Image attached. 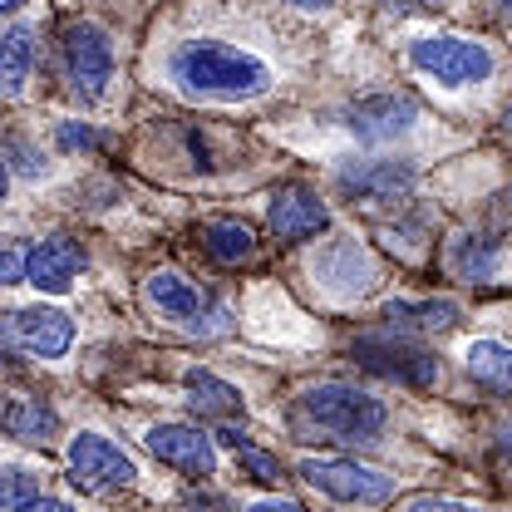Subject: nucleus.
<instances>
[{
  "label": "nucleus",
  "mask_w": 512,
  "mask_h": 512,
  "mask_svg": "<svg viewBox=\"0 0 512 512\" xmlns=\"http://www.w3.org/2000/svg\"><path fill=\"white\" fill-rule=\"evenodd\" d=\"M168 79L178 94L188 99H212V104H247L261 99L276 74L271 64L242 50V45H227V40H183L168 50Z\"/></svg>",
  "instance_id": "nucleus-1"
},
{
  "label": "nucleus",
  "mask_w": 512,
  "mask_h": 512,
  "mask_svg": "<svg viewBox=\"0 0 512 512\" xmlns=\"http://www.w3.org/2000/svg\"><path fill=\"white\" fill-rule=\"evenodd\" d=\"M55 138H60V148H69V153H89V148H104V133L89 124H74V119H64L60 128H55Z\"/></svg>",
  "instance_id": "nucleus-27"
},
{
  "label": "nucleus",
  "mask_w": 512,
  "mask_h": 512,
  "mask_svg": "<svg viewBox=\"0 0 512 512\" xmlns=\"http://www.w3.org/2000/svg\"><path fill=\"white\" fill-rule=\"evenodd\" d=\"M183 389H188V404L202 419H242V389L232 380H222L212 370H188Z\"/></svg>",
  "instance_id": "nucleus-20"
},
{
  "label": "nucleus",
  "mask_w": 512,
  "mask_h": 512,
  "mask_svg": "<svg viewBox=\"0 0 512 512\" xmlns=\"http://www.w3.org/2000/svg\"><path fill=\"white\" fill-rule=\"evenodd\" d=\"M64 458H69V478H74L79 488H89V493L128 488V483L138 478L133 458H128L109 434H74L69 448H64Z\"/></svg>",
  "instance_id": "nucleus-9"
},
{
  "label": "nucleus",
  "mask_w": 512,
  "mask_h": 512,
  "mask_svg": "<svg viewBox=\"0 0 512 512\" xmlns=\"http://www.w3.org/2000/svg\"><path fill=\"white\" fill-rule=\"evenodd\" d=\"M5 188H10V168H5V158H0V197H5Z\"/></svg>",
  "instance_id": "nucleus-37"
},
{
  "label": "nucleus",
  "mask_w": 512,
  "mask_h": 512,
  "mask_svg": "<svg viewBox=\"0 0 512 512\" xmlns=\"http://www.w3.org/2000/svg\"><path fill=\"white\" fill-rule=\"evenodd\" d=\"M458 301H444V296H434V301H389L384 306V325L389 330H399V335H448V330H458Z\"/></svg>",
  "instance_id": "nucleus-17"
},
{
  "label": "nucleus",
  "mask_w": 512,
  "mask_h": 512,
  "mask_svg": "<svg viewBox=\"0 0 512 512\" xmlns=\"http://www.w3.org/2000/svg\"><path fill=\"white\" fill-rule=\"evenodd\" d=\"M217 439H222V444H227L232 453H237V463H242V468L252 473L256 483H281V478H286V473H281V463H276V453H266V448L247 444V439H242L237 429H222Z\"/></svg>",
  "instance_id": "nucleus-23"
},
{
  "label": "nucleus",
  "mask_w": 512,
  "mask_h": 512,
  "mask_svg": "<svg viewBox=\"0 0 512 512\" xmlns=\"http://www.w3.org/2000/svg\"><path fill=\"white\" fill-rule=\"evenodd\" d=\"M15 281H25V247L0 242V286H15Z\"/></svg>",
  "instance_id": "nucleus-29"
},
{
  "label": "nucleus",
  "mask_w": 512,
  "mask_h": 512,
  "mask_svg": "<svg viewBox=\"0 0 512 512\" xmlns=\"http://www.w3.org/2000/svg\"><path fill=\"white\" fill-rule=\"evenodd\" d=\"M291 5H296V10H330L335 0H291Z\"/></svg>",
  "instance_id": "nucleus-34"
},
{
  "label": "nucleus",
  "mask_w": 512,
  "mask_h": 512,
  "mask_svg": "<svg viewBox=\"0 0 512 512\" xmlns=\"http://www.w3.org/2000/svg\"><path fill=\"white\" fill-rule=\"evenodd\" d=\"M15 10H25V0H0V15H15Z\"/></svg>",
  "instance_id": "nucleus-36"
},
{
  "label": "nucleus",
  "mask_w": 512,
  "mask_h": 512,
  "mask_svg": "<svg viewBox=\"0 0 512 512\" xmlns=\"http://www.w3.org/2000/svg\"><path fill=\"white\" fill-rule=\"evenodd\" d=\"M498 444H503V453L512 458V424H503V429H498Z\"/></svg>",
  "instance_id": "nucleus-35"
},
{
  "label": "nucleus",
  "mask_w": 512,
  "mask_h": 512,
  "mask_svg": "<svg viewBox=\"0 0 512 512\" xmlns=\"http://www.w3.org/2000/svg\"><path fill=\"white\" fill-rule=\"evenodd\" d=\"M384 15H439L448 0H375Z\"/></svg>",
  "instance_id": "nucleus-30"
},
{
  "label": "nucleus",
  "mask_w": 512,
  "mask_h": 512,
  "mask_svg": "<svg viewBox=\"0 0 512 512\" xmlns=\"http://www.w3.org/2000/svg\"><path fill=\"white\" fill-rule=\"evenodd\" d=\"M384 242H389V247H399L404 256H419V247H424V217L389 222V227H384Z\"/></svg>",
  "instance_id": "nucleus-26"
},
{
  "label": "nucleus",
  "mask_w": 512,
  "mask_h": 512,
  "mask_svg": "<svg viewBox=\"0 0 512 512\" xmlns=\"http://www.w3.org/2000/svg\"><path fill=\"white\" fill-rule=\"evenodd\" d=\"M399 512H483V508H473V503H463V498H434V493H419V498H404V508Z\"/></svg>",
  "instance_id": "nucleus-28"
},
{
  "label": "nucleus",
  "mask_w": 512,
  "mask_h": 512,
  "mask_svg": "<svg viewBox=\"0 0 512 512\" xmlns=\"http://www.w3.org/2000/svg\"><path fill=\"white\" fill-rule=\"evenodd\" d=\"M340 192L350 202H365V207H404L409 192L419 183V168L409 158H360V163H345L335 173Z\"/></svg>",
  "instance_id": "nucleus-8"
},
{
  "label": "nucleus",
  "mask_w": 512,
  "mask_h": 512,
  "mask_svg": "<svg viewBox=\"0 0 512 512\" xmlns=\"http://www.w3.org/2000/svg\"><path fill=\"white\" fill-rule=\"evenodd\" d=\"M60 69L64 89L79 104H99L114 84V40L94 20H69L60 30Z\"/></svg>",
  "instance_id": "nucleus-5"
},
{
  "label": "nucleus",
  "mask_w": 512,
  "mask_h": 512,
  "mask_svg": "<svg viewBox=\"0 0 512 512\" xmlns=\"http://www.w3.org/2000/svg\"><path fill=\"white\" fill-rule=\"evenodd\" d=\"M79 271H84V252H79L74 237H40L25 252V281L45 296H64Z\"/></svg>",
  "instance_id": "nucleus-15"
},
{
  "label": "nucleus",
  "mask_w": 512,
  "mask_h": 512,
  "mask_svg": "<svg viewBox=\"0 0 512 512\" xmlns=\"http://www.w3.org/2000/svg\"><path fill=\"white\" fill-rule=\"evenodd\" d=\"M247 512H306L301 503H291V498H256Z\"/></svg>",
  "instance_id": "nucleus-33"
},
{
  "label": "nucleus",
  "mask_w": 512,
  "mask_h": 512,
  "mask_svg": "<svg viewBox=\"0 0 512 512\" xmlns=\"http://www.w3.org/2000/svg\"><path fill=\"white\" fill-rule=\"evenodd\" d=\"M463 370L483 384V389H493V394L512 399V345L488 340V335H483V340H468V350H463Z\"/></svg>",
  "instance_id": "nucleus-21"
},
{
  "label": "nucleus",
  "mask_w": 512,
  "mask_h": 512,
  "mask_svg": "<svg viewBox=\"0 0 512 512\" xmlns=\"http://www.w3.org/2000/svg\"><path fill=\"white\" fill-rule=\"evenodd\" d=\"M143 301H148V311L158 320H168V325H178L188 335H202V340L232 330V306L217 301L212 291H202L183 271H153L143 281Z\"/></svg>",
  "instance_id": "nucleus-3"
},
{
  "label": "nucleus",
  "mask_w": 512,
  "mask_h": 512,
  "mask_svg": "<svg viewBox=\"0 0 512 512\" xmlns=\"http://www.w3.org/2000/svg\"><path fill=\"white\" fill-rule=\"evenodd\" d=\"M183 512H237V503H227L217 493H192V498H183Z\"/></svg>",
  "instance_id": "nucleus-31"
},
{
  "label": "nucleus",
  "mask_w": 512,
  "mask_h": 512,
  "mask_svg": "<svg viewBox=\"0 0 512 512\" xmlns=\"http://www.w3.org/2000/svg\"><path fill=\"white\" fill-rule=\"evenodd\" d=\"M296 473L335 503H365V508L394 503V473L355 463V458H301Z\"/></svg>",
  "instance_id": "nucleus-7"
},
{
  "label": "nucleus",
  "mask_w": 512,
  "mask_h": 512,
  "mask_svg": "<svg viewBox=\"0 0 512 512\" xmlns=\"http://www.w3.org/2000/svg\"><path fill=\"white\" fill-rule=\"evenodd\" d=\"M508 128H512V104H508Z\"/></svg>",
  "instance_id": "nucleus-39"
},
{
  "label": "nucleus",
  "mask_w": 512,
  "mask_h": 512,
  "mask_svg": "<svg viewBox=\"0 0 512 512\" xmlns=\"http://www.w3.org/2000/svg\"><path fill=\"white\" fill-rule=\"evenodd\" d=\"M444 261H448V271H453L458 281H468V286H488V281L503 276L508 252H503V242H493V237H473V232H463V237L448 242Z\"/></svg>",
  "instance_id": "nucleus-16"
},
{
  "label": "nucleus",
  "mask_w": 512,
  "mask_h": 512,
  "mask_svg": "<svg viewBox=\"0 0 512 512\" xmlns=\"http://www.w3.org/2000/svg\"><path fill=\"white\" fill-rule=\"evenodd\" d=\"M15 512H74L64 498H45V493H35V498H25Z\"/></svg>",
  "instance_id": "nucleus-32"
},
{
  "label": "nucleus",
  "mask_w": 512,
  "mask_h": 512,
  "mask_svg": "<svg viewBox=\"0 0 512 512\" xmlns=\"http://www.w3.org/2000/svg\"><path fill=\"white\" fill-rule=\"evenodd\" d=\"M311 276H316L330 296L345 301V296H365V291L380 281V266H375V256L365 252L355 237H340V242H330V247L316 252Z\"/></svg>",
  "instance_id": "nucleus-11"
},
{
  "label": "nucleus",
  "mask_w": 512,
  "mask_h": 512,
  "mask_svg": "<svg viewBox=\"0 0 512 512\" xmlns=\"http://www.w3.org/2000/svg\"><path fill=\"white\" fill-rule=\"evenodd\" d=\"M266 222H271L276 242L296 247V242H311L316 232H325V227H330V207H325V197H320L316 188L291 183V188H281L276 197H271Z\"/></svg>",
  "instance_id": "nucleus-13"
},
{
  "label": "nucleus",
  "mask_w": 512,
  "mask_h": 512,
  "mask_svg": "<svg viewBox=\"0 0 512 512\" xmlns=\"http://www.w3.org/2000/svg\"><path fill=\"white\" fill-rule=\"evenodd\" d=\"M0 158H5V168H15V173L30 178V183L50 173V158H45L30 138H5V143H0Z\"/></svg>",
  "instance_id": "nucleus-24"
},
{
  "label": "nucleus",
  "mask_w": 512,
  "mask_h": 512,
  "mask_svg": "<svg viewBox=\"0 0 512 512\" xmlns=\"http://www.w3.org/2000/svg\"><path fill=\"white\" fill-rule=\"evenodd\" d=\"M350 355L355 365H365L370 375L394 384H409V389H429L439 380V355H429L419 340L399 335V330H370V335H355L350 340Z\"/></svg>",
  "instance_id": "nucleus-6"
},
{
  "label": "nucleus",
  "mask_w": 512,
  "mask_h": 512,
  "mask_svg": "<svg viewBox=\"0 0 512 512\" xmlns=\"http://www.w3.org/2000/svg\"><path fill=\"white\" fill-rule=\"evenodd\" d=\"M0 424H5V434H15L20 444H50V439L60 434V414H55L45 399H35V394L5 399V404H0Z\"/></svg>",
  "instance_id": "nucleus-19"
},
{
  "label": "nucleus",
  "mask_w": 512,
  "mask_h": 512,
  "mask_svg": "<svg viewBox=\"0 0 512 512\" xmlns=\"http://www.w3.org/2000/svg\"><path fill=\"white\" fill-rule=\"evenodd\" d=\"M74 320L60 306H20L10 311V340L15 350L35 355V360H64L74 350Z\"/></svg>",
  "instance_id": "nucleus-12"
},
{
  "label": "nucleus",
  "mask_w": 512,
  "mask_h": 512,
  "mask_svg": "<svg viewBox=\"0 0 512 512\" xmlns=\"http://www.w3.org/2000/svg\"><path fill=\"white\" fill-rule=\"evenodd\" d=\"M409 64L439 89H478L493 79L498 55L473 35H419L409 40Z\"/></svg>",
  "instance_id": "nucleus-4"
},
{
  "label": "nucleus",
  "mask_w": 512,
  "mask_h": 512,
  "mask_svg": "<svg viewBox=\"0 0 512 512\" xmlns=\"http://www.w3.org/2000/svg\"><path fill=\"white\" fill-rule=\"evenodd\" d=\"M345 124H350V133L360 143H399L409 128L419 124V109L404 94H365V99L350 104Z\"/></svg>",
  "instance_id": "nucleus-14"
},
{
  "label": "nucleus",
  "mask_w": 512,
  "mask_h": 512,
  "mask_svg": "<svg viewBox=\"0 0 512 512\" xmlns=\"http://www.w3.org/2000/svg\"><path fill=\"white\" fill-rule=\"evenodd\" d=\"M296 424L316 429L320 439H335V444H375L384 429H389V404L370 389H355V384L325 380L311 384L296 394Z\"/></svg>",
  "instance_id": "nucleus-2"
},
{
  "label": "nucleus",
  "mask_w": 512,
  "mask_h": 512,
  "mask_svg": "<svg viewBox=\"0 0 512 512\" xmlns=\"http://www.w3.org/2000/svg\"><path fill=\"white\" fill-rule=\"evenodd\" d=\"M498 5H503V10H512V0H498Z\"/></svg>",
  "instance_id": "nucleus-38"
},
{
  "label": "nucleus",
  "mask_w": 512,
  "mask_h": 512,
  "mask_svg": "<svg viewBox=\"0 0 512 512\" xmlns=\"http://www.w3.org/2000/svg\"><path fill=\"white\" fill-rule=\"evenodd\" d=\"M40 493V478L30 468H15V463H0V512H15L25 498Z\"/></svg>",
  "instance_id": "nucleus-25"
},
{
  "label": "nucleus",
  "mask_w": 512,
  "mask_h": 512,
  "mask_svg": "<svg viewBox=\"0 0 512 512\" xmlns=\"http://www.w3.org/2000/svg\"><path fill=\"white\" fill-rule=\"evenodd\" d=\"M35 74V25L0 30V99H20Z\"/></svg>",
  "instance_id": "nucleus-18"
},
{
  "label": "nucleus",
  "mask_w": 512,
  "mask_h": 512,
  "mask_svg": "<svg viewBox=\"0 0 512 512\" xmlns=\"http://www.w3.org/2000/svg\"><path fill=\"white\" fill-rule=\"evenodd\" d=\"M202 247L217 256L222 266H242V261H252L256 256V237L247 222H232V217H217V222H207L202 227Z\"/></svg>",
  "instance_id": "nucleus-22"
},
{
  "label": "nucleus",
  "mask_w": 512,
  "mask_h": 512,
  "mask_svg": "<svg viewBox=\"0 0 512 512\" xmlns=\"http://www.w3.org/2000/svg\"><path fill=\"white\" fill-rule=\"evenodd\" d=\"M143 448H148L158 463L178 468L183 478H197V483H207V478L217 473V444H212V434L197 429V424H153V429L143 434Z\"/></svg>",
  "instance_id": "nucleus-10"
}]
</instances>
